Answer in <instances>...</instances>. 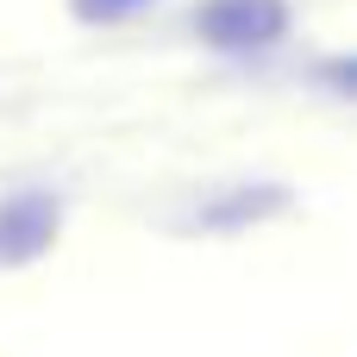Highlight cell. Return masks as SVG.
Masks as SVG:
<instances>
[{
    "label": "cell",
    "mask_w": 357,
    "mask_h": 357,
    "mask_svg": "<svg viewBox=\"0 0 357 357\" xmlns=\"http://www.w3.org/2000/svg\"><path fill=\"white\" fill-rule=\"evenodd\" d=\"M282 0H207L201 6V31L213 44H270L282 31Z\"/></svg>",
    "instance_id": "1"
},
{
    "label": "cell",
    "mask_w": 357,
    "mask_h": 357,
    "mask_svg": "<svg viewBox=\"0 0 357 357\" xmlns=\"http://www.w3.org/2000/svg\"><path fill=\"white\" fill-rule=\"evenodd\" d=\"M56 238V201L50 195H13L0 207V264H25Z\"/></svg>",
    "instance_id": "2"
},
{
    "label": "cell",
    "mask_w": 357,
    "mask_h": 357,
    "mask_svg": "<svg viewBox=\"0 0 357 357\" xmlns=\"http://www.w3.org/2000/svg\"><path fill=\"white\" fill-rule=\"evenodd\" d=\"M132 6H144V0H75L82 19H119V13H132Z\"/></svg>",
    "instance_id": "3"
}]
</instances>
